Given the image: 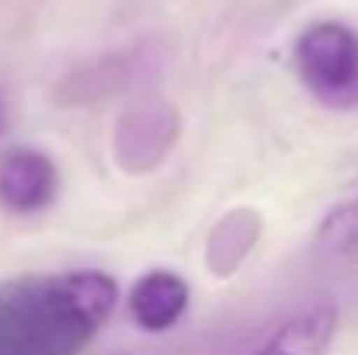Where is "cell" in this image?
Returning <instances> with one entry per match:
<instances>
[{
	"label": "cell",
	"instance_id": "6da1fadb",
	"mask_svg": "<svg viewBox=\"0 0 358 355\" xmlns=\"http://www.w3.org/2000/svg\"><path fill=\"white\" fill-rule=\"evenodd\" d=\"M119 282L98 268L0 282V355H80L112 317Z\"/></svg>",
	"mask_w": 358,
	"mask_h": 355
},
{
	"label": "cell",
	"instance_id": "7a4b0ae2",
	"mask_svg": "<svg viewBox=\"0 0 358 355\" xmlns=\"http://www.w3.org/2000/svg\"><path fill=\"white\" fill-rule=\"evenodd\" d=\"M296 74L306 91L338 112L358 109V32L341 21H317L296 39Z\"/></svg>",
	"mask_w": 358,
	"mask_h": 355
},
{
	"label": "cell",
	"instance_id": "3957f363",
	"mask_svg": "<svg viewBox=\"0 0 358 355\" xmlns=\"http://www.w3.org/2000/svg\"><path fill=\"white\" fill-rule=\"evenodd\" d=\"M59 195V171L49 153L14 146L0 157V206L14 216H31Z\"/></svg>",
	"mask_w": 358,
	"mask_h": 355
},
{
	"label": "cell",
	"instance_id": "277c9868",
	"mask_svg": "<svg viewBox=\"0 0 358 355\" xmlns=\"http://www.w3.org/2000/svg\"><path fill=\"white\" fill-rule=\"evenodd\" d=\"M188 282L178 275V272H167V268H153L146 272L132 293H129V317L136 328L150 331V335H160V331H171L185 310H188Z\"/></svg>",
	"mask_w": 358,
	"mask_h": 355
},
{
	"label": "cell",
	"instance_id": "5b68a950",
	"mask_svg": "<svg viewBox=\"0 0 358 355\" xmlns=\"http://www.w3.org/2000/svg\"><path fill=\"white\" fill-rule=\"evenodd\" d=\"M338 331V307L334 303H310L289 314L254 352L247 355H324Z\"/></svg>",
	"mask_w": 358,
	"mask_h": 355
},
{
	"label": "cell",
	"instance_id": "8992f818",
	"mask_svg": "<svg viewBox=\"0 0 358 355\" xmlns=\"http://www.w3.org/2000/svg\"><path fill=\"white\" fill-rule=\"evenodd\" d=\"M317 247L327 254H338V258L358 254V195L334 206L324 216V223L317 230Z\"/></svg>",
	"mask_w": 358,
	"mask_h": 355
},
{
	"label": "cell",
	"instance_id": "52a82bcc",
	"mask_svg": "<svg viewBox=\"0 0 358 355\" xmlns=\"http://www.w3.org/2000/svg\"><path fill=\"white\" fill-rule=\"evenodd\" d=\"M0 129H3V102H0Z\"/></svg>",
	"mask_w": 358,
	"mask_h": 355
}]
</instances>
